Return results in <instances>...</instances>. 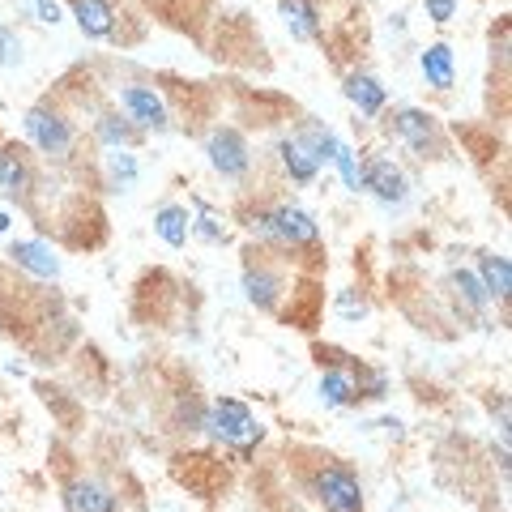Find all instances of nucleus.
I'll return each mask as SVG.
<instances>
[{"label": "nucleus", "mask_w": 512, "mask_h": 512, "mask_svg": "<svg viewBox=\"0 0 512 512\" xmlns=\"http://www.w3.org/2000/svg\"><path fill=\"white\" fill-rule=\"evenodd\" d=\"M192 235H201V239H210V244H218V239H227V227L218 222V214L210 210V205H201L197 201V218H192Z\"/></svg>", "instance_id": "nucleus-25"}, {"label": "nucleus", "mask_w": 512, "mask_h": 512, "mask_svg": "<svg viewBox=\"0 0 512 512\" xmlns=\"http://www.w3.org/2000/svg\"><path fill=\"white\" fill-rule=\"evenodd\" d=\"M389 120H393L389 133L402 141L406 150L419 154V158L440 150V124H436V116H427V111H419V107H402V111H393Z\"/></svg>", "instance_id": "nucleus-4"}, {"label": "nucleus", "mask_w": 512, "mask_h": 512, "mask_svg": "<svg viewBox=\"0 0 512 512\" xmlns=\"http://www.w3.org/2000/svg\"><path fill=\"white\" fill-rule=\"evenodd\" d=\"M453 286H457V295H461V299H466V303H470V308H478V312H483V308H487V303H491V295H487V286H483V282H478L474 274H466V269H457V274H453Z\"/></svg>", "instance_id": "nucleus-23"}, {"label": "nucleus", "mask_w": 512, "mask_h": 512, "mask_svg": "<svg viewBox=\"0 0 512 512\" xmlns=\"http://www.w3.org/2000/svg\"><path fill=\"white\" fill-rule=\"evenodd\" d=\"M0 64H5V69H13V64H22V39L13 35V30L0 22Z\"/></svg>", "instance_id": "nucleus-26"}, {"label": "nucleus", "mask_w": 512, "mask_h": 512, "mask_svg": "<svg viewBox=\"0 0 512 512\" xmlns=\"http://www.w3.org/2000/svg\"><path fill=\"white\" fill-rule=\"evenodd\" d=\"M120 107H124V120L133 128H154V133H163L167 128V107L150 86H124L120 90Z\"/></svg>", "instance_id": "nucleus-7"}, {"label": "nucleus", "mask_w": 512, "mask_h": 512, "mask_svg": "<svg viewBox=\"0 0 512 512\" xmlns=\"http://www.w3.org/2000/svg\"><path fill=\"white\" fill-rule=\"evenodd\" d=\"M278 13H282L286 30H291L299 43H308V39L320 35V9H316V0H278Z\"/></svg>", "instance_id": "nucleus-12"}, {"label": "nucleus", "mask_w": 512, "mask_h": 512, "mask_svg": "<svg viewBox=\"0 0 512 512\" xmlns=\"http://www.w3.org/2000/svg\"><path fill=\"white\" fill-rule=\"evenodd\" d=\"M154 231L163 235V244L184 248L188 235H192V214L184 210V205H163V210L154 214Z\"/></svg>", "instance_id": "nucleus-17"}, {"label": "nucleus", "mask_w": 512, "mask_h": 512, "mask_svg": "<svg viewBox=\"0 0 512 512\" xmlns=\"http://www.w3.org/2000/svg\"><path fill=\"white\" fill-rule=\"evenodd\" d=\"M363 188H367V192H376L384 205H402V201H406V192H410L402 167H393L389 158H380V154H372V158L363 163Z\"/></svg>", "instance_id": "nucleus-8"}, {"label": "nucleus", "mask_w": 512, "mask_h": 512, "mask_svg": "<svg viewBox=\"0 0 512 512\" xmlns=\"http://www.w3.org/2000/svg\"><path fill=\"white\" fill-rule=\"evenodd\" d=\"M205 427H210V436L222 440L227 448H235L239 457L252 453V444H261V423L252 419V410L244 402H235V397H218V402L210 406V414H205Z\"/></svg>", "instance_id": "nucleus-2"}, {"label": "nucleus", "mask_w": 512, "mask_h": 512, "mask_svg": "<svg viewBox=\"0 0 512 512\" xmlns=\"http://www.w3.org/2000/svg\"><path fill=\"white\" fill-rule=\"evenodd\" d=\"M30 9H35V18H39L43 26H56V22H60V5H56V0H35Z\"/></svg>", "instance_id": "nucleus-29"}, {"label": "nucleus", "mask_w": 512, "mask_h": 512, "mask_svg": "<svg viewBox=\"0 0 512 512\" xmlns=\"http://www.w3.org/2000/svg\"><path fill=\"white\" fill-rule=\"evenodd\" d=\"M26 137L47 154V158H69L73 150V124L60 116L56 107H30L26 111Z\"/></svg>", "instance_id": "nucleus-3"}, {"label": "nucleus", "mask_w": 512, "mask_h": 512, "mask_svg": "<svg viewBox=\"0 0 512 512\" xmlns=\"http://www.w3.org/2000/svg\"><path fill=\"white\" fill-rule=\"evenodd\" d=\"M333 167L342 171V180H346L350 192L363 188V163L355 158V150H350V146H338V154H333Z\"/></svg>", "instance_id": "nucleus-24"}, {"label": "nucleus", "mask_w": 512, "mask_h": 512, "mask_svg": "<svg viewBox=\"0 0 512 512\" xmlns=\"http://www.w3.org/2000/svg\"><path fill=\"white\" fill-rule=\"evenodd\" d=\"M419 69H423V77H427V86L448 90V86H453V77H457L453 47H448V43H431V47H423V56H419Z\"/></svg>", "instance_id": "nucleus-14"}, {"label": "nucleus", "mask_w": 512, "mask_h": 512, "mask_svg": "<svg viewBox=\"0 0 512 512\" xmlns=\"http://www.w3.org/2000/svg\"><path fill=\"white\" fill-rule=\"evenodd\" d=\"M346 99L359 107V116H380L384 111V86L372 73H350L346 77Z\"/></svg>", "instance_id": "nucleus-15"}, {"label": "nucleus", "mask_w": 512, "mask_h": 512, "mask_svg": "<svg viewBox=\"0 0 512 512\" xmlns=\"http://www.w3.org/2000/svg\"><path fill=\"white\" fill-rule=\"evenodd\" d=\"M423 9H427V18L444 26V22H453V13H457V0H423Z\"/></svg>", "instance_id": "nucleus-28"}, {"label": "nucleus", "mask_w": 512, "mask_h": 512, "mask_svg": "<svg viewBox=\"0 0 512 512\" xmlns=\"http://www.w3.org/2000/svg\"><path fill=\"white\" fill-rule=\"evenodd\" d=\"M205 154H210V167L222 175V180H239V175H248V141L235 133V128H218V133H210V141H205Z\"/></svg>", "instance_id": "nucleus-6"}, {"label": "nucleus", "mask_w": 512, "mask_h": 512, "mask_svg": "<svg viewBox=\"0 0 512 512\" xmlns=\"http://www.w3.org/2000/svg\"><path fill=\"white\" fill-rule=\"evenodd\" d=\"M0 231H9V218L5 214H0Z\"/></svg>", "instance_id": "nucleus-30"}, {"label": "nucleus", "mask_w": 512, "mask_h": 512, "mask_svg": "<svg viewBox=\"0 0 512 512\" xmlns=\"http://www.w3.org/2000/svg\"><path fill=\"white\" fill-rule=\"evenodd\" d=\"M94 133H99L103 146H111V150H124L128 141H133V124L120 120V116H99V124H94Z\"/></svg>", "instance_id": "nucleus-22"}, {"label": "nucleus", "mask_w": 512, "mask_h": 512, "mask_svg": "<svg viewBox=\"0 0 512 512\" xmlns=\"http://www.w3.org/2000/svg\"><path fill=\"white\" fill-rule=\"evenodd\" d=\"M64 508L69 512H120V495H111L103 483L77 478V483L64 487Z\"/></svg>", "instance_id": "nucleus-9"}, {"label": "nucleus", "mask_w": 512, "mask_h": 512, "mask_svg": "<svg viewBox=\"0 0 512 512\" xmlns=\"http://www.w3.org/2000/svg\"><path fill=\"white\" fill-rule=\"evenodd\" d=\"M320 397H325V406H350V402H359V384H355V372H342V367H329V372L320 376Z\"/></svg>", "instance_id": "nucleus-20"}, {"label": "nucleus", "mask_w": 512, "mask_h": 512, "mask_svg": "<svg viewBox=\"0 0 512 512\" xmlns=\"http://www.w3.org/2000/svg\"><path fill=\"white\" fill-rule=\"evenodd\" d=\"M73 18L86 39H107L116 26V9H111V0H73Z\"/></svg>", "instance_id": "nucleus-11"}, {"label": "nucleus", "mask_w": 512, "mask_h": 512, "mask_svg": "<svg viewBox=\"0 0 512 512\" xmlns=\"http://www.w3.org/2000/svg\"><path fill=\"white\" fill-rule=\"evenodd\" d=\"M338 312H342L346 320H363V316H367V303H363V295H355V291H342V295H338Z\"/></svg>", "instance_id": "nucleus-27"}, {"label": "nucleus", "mask_w": 512, "mask_h": 512, "mask_svg": "<svg viewBox=\"0 0 512 512\" xmlns=\"http://www.w3.org/2000/svg\"><path fill=\"white\" fill-rule=\"evenodd\" d=\"M478 269H483L487 295H491V299H508V291H512V265H508V256L483 252V256H478Z\"/></svg>", "instance_id": "nucleus-19"}, {"label": "nucleus", "mask_w": 512, "mask_h": 512, "mask_svg": "<svg viewBox=\"0 0 512 512\" xmlns=\"http://www.w3.org/2000/svg\"><path fill=\"white\" fill-rule=\"evenodd\" d=\"M244 227L252 235H261L269 239V244H278V248H312L316 239H320V227H316V218L308 210H299V205H269V210H252Z\"/></svg>", "instance_id": "nucleus-1"}, {"label": "nucleus", "mask_w": 512, "mask_h": 512, "mask_svg": "<svg viewBox=\"0 0 512 512\" xmlns=\"http://www.w3.org/2000/svg\"><path fill=\"white\" fill-rule=\"evenodd\" d=\"M9 256L22 269H30V274H39V278H56L60 274V256L47 244H39V239H18V244L9 248Z\"/></svg>", "instance_id": "nucleus-13"}, {"label": "nucleus", "mask_w": 512, "mask_h": 512, "mask_svg": "<svg viewBox=\"0 0 512 512\" xmlns=\"http://www.w3.org/2000/svg\"><path fill=\"white\" fill-rule=\"evenodd\" d=\"M107 180H111V188H116V192H128L137 184V158L128 150H111L107 154Z\"/></svg>", "instance_id": "nucleus-21"}, {"label": "nucleus", "mask_w": 512, "mask_h": 512, "mask_svg": "<svg viewBox=\"0 0 512 512\" xmlns=\"http://www.w3.org/2000/svg\"><path fill=\"white\" fill-rule=\"evenodd\" d=\"M316 495L325 512H363V487L346 466H325L316 474Z\"/></svg>", "instance_id": "nucleus-5"}, {"label": "nucleus", "mask_w": 512, "mask_h": 512, "mask_svg": "<svg viewBox=\"0 0 512 512\" xmlns=\"http://www.w3.org/2000/svg\"><path fill=\"white\" fill-rule=\"evenodd\" d=\"M0 188H5V197H13V201H26L30 188H35V175H30L26 154L13 150V146L0 154Z\"/></svg>", "instance_id": "nucleus-10"}, {"label": "nucleus", "mask_w": 512, "mask_h": 512, "mask_svg": "<svg viewBox=\"0 0 512 512\" xmlns=\"http://www.w3.org/2000/svg\"><path fill=\"white\" fill-rule=\"evenodd\" d=\"M278 158H282V167H286V175H291L295 184H312L316 171H320V163L312 158V150L303 146L299 137H286L282 146H278Z\"/></svg>", "instance_id": "nucleus-16"}, {"label": "nucleus", "mask_w": 512, "mask_h": 512, "mask_svg": "<svg viewBox=\"0 0 512 512\" xmlns=\"http://www.w3.org/2000/svg\"><path fill=\"white\" fill-rule=\"evenodd\" d=\"M244 291H248V299L256 303V308H274V303H278V291H282V282H278L274 269L248 265V269H244Z\"/></svg>", "instance_id": "nucleus-18"}]
</instances>
